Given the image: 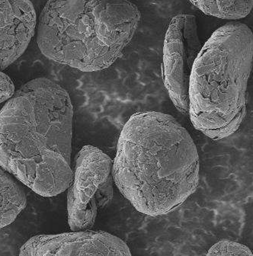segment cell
<instances>
[{"label": "cell", "mask_w": 253, "mask_h": 256, "mask_svg": "<svg viewBox=\"0 0 253 256\" xmlns=\"http://www.w3.org/2000/svg\"><path fill=\"white\" fill-rule=\"evenodd\" d=\"M140 20L129 1H49L37 22L38 45L58 64L102 70L122 56Z\"/></svg>", "instance_id": "cell-3"}, {"label": "cell", "mask_w": 253, "mask_h": 256, "mask_svg": "<svg viewBox=\"0 0 253 256\" xmlns=\"http://www.w3.org/2000/svg\"><path fill=\"white\" fill-rule=\"evenodd\" d=\"M74 107L46 78L30 80L0 110V166L44 197L64 192L71 168Z\"/></svg>", "instance_id": "cell-1"}, {"label": "cell", "mask_w": 253, "mask_h": 256, "mask_svg": "<svg viewBox=\"0 0 253 256\" xmlns=\"http://www.w3.org/2000/svg\"><path fill=\"white\" fill-rule=\"evenodd\" d=\"M202 48L196 16L172 18L164 40L162 75L170 98L182 114H188L190 76Z\"/></svg>", "instance_id": "cell-6"}, {"label": "cell", "mask_w": 253, "mask_h": 256, "mask_svg": "<svg viewBox=\"0 0 253 256\" xmlns=\"http://www.w3.org/2000/svg\"><path fill=\"white\" fill-rule=\"evenodd\" d=\"M206 256H253L251 250L239 242L221 240L209 250Z\"/></svg>", "instance_id": "cell-11"}, {"label": "cell", "mask_w": 253, "mask_h": 256, "mask_svg": "<svg viewBox=\"0 0 253 256\" xmlns=\"http://www.w3.org/2000/svg\"><path fill=\"white\" fill-rule=\"evenodd\" d=\"M20 256H132L123 240L103 231L38 235L22 246Z\"/></svg>", "instance_id": "cell-7"}, {"label": "cell", "mask_w": 253, "mask_h": 256, "mask_svg": "<svg viewBox=\"0 0 253 256\" xmlns=\"http://www.w3.org/2000/svg\"><path fill=\"white\" fill-rule=\"evenodd\" d=\"M200 162L186 128L162 112H138L124 126L113 161V180L136 210L166 214L197 190Z\"/></svg>", "instance_id": "cell-2"}, {"label": "cell", "mask_w": 253, "mask_h": 256, "mask_svg": "<svg viewBox=\"0 0 253 256\" xmlns=\"http://www.w3.org/2000/svg\"><path fill=\"white\" fill-rule=\"evenodd\" d=\"M252 58V32L234 22L214 32L194 61L188 114L194 128L212 140L230 136L245 118Z\"/></svg>", "instance_id": "cell-4"}, {"label": "cell", "mask_w": 253, "mask_h": 256, "mask_svg": "<svg viewBox=\"0 0 253 256\" xmlns=\"http://www.w3.org/2000/svg\"><path fill=\"white\" fill-rule=\"evenodd\" d=\"M37 21L34 6L29 1H0V71L26 52Z\"/></svg>", "instance_id": "cell-8"}, {"label": "cell", "mask_w": 253, "mask_h": 256, "mask_svg": "<svg viewBox=\"0 0 253 256\" xmlns=\"http://www.w3.org/2000/svg\"><path fill=\"white\" fill-rule=\"evenodd\" d=\"M192 4L208 16L223 20H240L245 18L252 10L253 1H208L192 0Z\"/></svg>", "instance_id": "cell-10"}, {"label": "cell", "mask_w": 253, "mask_h": 256, "mask_svg": "<svg viewBox=\"0 0 253 256\" xmlns=\"http://www.w3.org/2000/svg\"><path fill=\"white\" fill-rule=\"evenodd\" d=\"M14 92V84L11 78L0 71V103L7 101Z\"/></svg>", "instance_id": "cell-12"}, {"label": "cell", "mask_w": 253, "mask_h": 256, "mask_svg": "<svg viewBox=\"0 0 253 256\" xmlns=\"http://www.w3.org/2000/svg\"><path fill=\"white\" fill-rule=\"evenodd\" d=\"M113 161L96 146L78 152L68 196V224L71 230H88L98 210L113 198Z\"/></svg>", "instance_id": "cell-5"}, {"label": "cell", "mask_w": 253, "mask_h": 256, "mask_svg": "<svg viewBox=\"0 0 253 256\" xmlns=\"http://www.w3.org/2000/svg\"><path fill=\"white\" fill-rule=\"evenodd\" d=\"M27 204V196L14 176L0 166V230L14 222Z\"/></svg>", "instance_id": "cell-9"}]
</instances>
